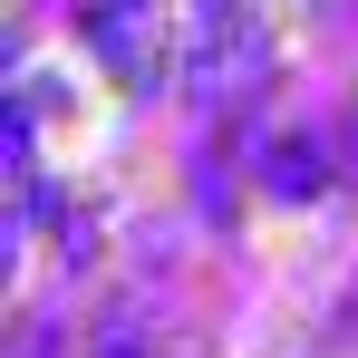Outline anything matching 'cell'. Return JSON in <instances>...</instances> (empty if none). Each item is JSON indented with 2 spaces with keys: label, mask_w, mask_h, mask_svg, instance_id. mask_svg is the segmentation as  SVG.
<instances>
[]
</instances>
